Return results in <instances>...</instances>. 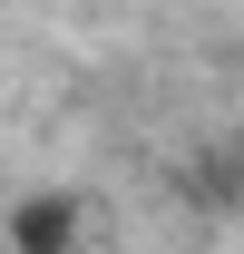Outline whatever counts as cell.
Masks as SVG:
<instances>
[{"mask_svg": "<svg viewBox=\"0 0 244 254\" xmlns=\"http://www.w3.org/2000/svg\"><path fill=\"white\" fill-rule=\"evenodd\" d=\"M0 245H10V254H78V245H88V195L30 186L10 215H0Z\"/></svg>", "mask_w": 244, "mask_h": 254, "instance_id": "1", "label": "cell"}, {"mask_svg": "<svg viewBox=\"0 0 244 254\" xmlns=\"http://www.w3.org/2000/svg\"><path fill=\"white\" fill-rule=\"evenodd\" d=\"M176 186H185V205H205V215H244V157H195Z\"/></svg>", "mask_w": 244, "mask_h": 254, "instance_id": "2", "label": "cell"}]
</instances>
